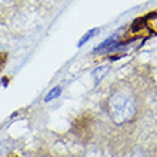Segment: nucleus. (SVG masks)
I'll return each mask as SVG.
<instances>
[{
    "mask_svg": "<svg viewBox=\"0 0 157 157\" xmlns=\"http://www.w3.org/2000/svg\"><path fill=\"white\" fill-rule=\"evenodd\" d=\"M107 113L113 123L126 124L132 121L137 114V100L132 90L117 89L112 91L107 99Z\"/></svg>",
    "mask_w": 157,
    "mask_h": 157,
    "instance_id": "nucleus-1",
    "label": "nucleus"
},
{
    "mask_svg": "<svg viewBox=\"0 0 157 157\" xmlns=\"http://www.w3.org/2000/svg\"><path fill=\"white\" fill-rule=\"evenodd\" d=\"M60 94H62V87H60V86L53 87V89H52V90H50L49 93L44 96V101H46V103H49V101H52V100L57 99Z\"/></svg>",
    "mask_w": 157,
    "mask_h": 157,
    "instance_id": "nucleus-2",
    "label": "nucleus"
},
{
    "mask_svg": "<svg viewBox=\"0 0 157 157\" xmlns=\"http://www.w3.org/2000/svg\"><path fill=\"white\" fill-rule=\"evenodd\" d=\"M97 32H99V29H97V27H94V29L89 30V32H87V33L84 34V36H83L82 39H80V41L77 43V47H82V46L84 44V43H87V41L90 40V39L93 37V36H96V33H97Z\"/></svg>",
    "mask_w": 157,
    "mask_h": 157,
    "instance_id": "nucleus-3",
    "label": "nucleus"
}]
</instances>
